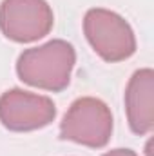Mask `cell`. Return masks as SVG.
<instances>
[{"mask_svg": "<svg viewBox=\"0 0 154 156\" xmlns=\"http://www.w3.org/2000/svg\"><path fill=\"white\" fill-rule=\"evenodd\" d=\"M113 134V113L105 102L83 96L73 102L60 123V136L75 144L100 149Z\"/></svg>", "mask_w": 154, "mask_h": 156, "instance_id": "3957f363", "label": "cell"}, {"mask_svg": "<svg viewBox=\"0 0 154 156\" xmlns=\"http://www.w3.org/2000/svg\"><path fill=\"white\" fill-rule=\"evenodd\" d=\"M103 156H138V154L134 151H131V149H114V151L105 153Z\"/></svg>", "mask_w": 154, "mask_h": 156, "instance_id": "52a82bcc", "label": "cell"}, {"mask_svg": "<svg viewBox=\"0 0 154 156\" xmlns=\"http://www.w3.org/2000/svg\"><path fill=\"white\" fill-rule=\"evenodd\" d=\"M54 15L45 0H4L0 4V31L18 44H27L49 35Z\"/></svg>", "mask_w": 154, "mask_h": 156, "instance_id": "277c9868", "label": "cell"}, {"mask_svg": "<svg viewBox=\"0 0 154 156\" xmlns=\"http://www.w3.org/2000/svg\"><path fill=\"white\" fill-rule=\"evenodd\" d=\"M83 33L91 47L105 62H121L134 55L136 38L129 22L114 11L94 7L85 13Z\"/></svg>", "mask_w": 154, "mask_h": 156, "instance_id": "7a4b0ae2", "label": "cell"}, {"mask_svg": "<svg viewBox=\"0 0 154 156\" xmlns=\"http://www.w3.org/2000/svg\"><path fill=\"white\" fill-rule=\"evenodd\" d=\"M125 111L134 134H149L154 129V71H136L125 89Z\"/></svg>", "mask_w": 154, "mask_h": 156, "instance_id": "8992f818", "label": "cell"}, {"mask_svg": "<svg viewBox=\"0 0 154 156\" xmlns=\"http://www.w3.org/2000/svg\"><path fill=\"white\" fill-rule=\"evenodd\" d=\"M56 107L49 96L24 89H11L0 96V122L9 131H35L49 125Z\"/></svg>", "mask_w": 154, "mask_h": 156, "instance_id": "5b68a950", "label": "cell"}, {"mask_svg": "<svg viewBox=\"0 0 154 156\" xmlns=\"http://www.w3.org/2000/svg\"><path fill=\"white\" fill-rule=\"evenodd\" d=\"M76 64L75 47L65 40H51L44 45L26 49L16 60L18 78L44 91H64Z\"/></svg>", "mask_w": 154, "mask_h": 156, "instance_id": "6da1fadb", "label": "cell"}]
</instances>
